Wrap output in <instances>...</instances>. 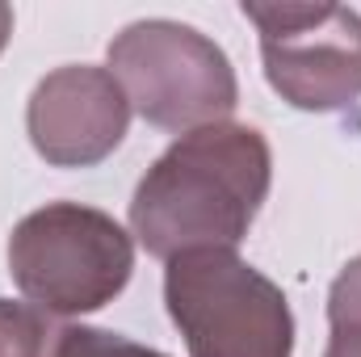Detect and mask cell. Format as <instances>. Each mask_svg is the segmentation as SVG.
Returning <instances> with one entry per match:
<instances>
[{"label": "cell", "mask_w": 361, "mask_h": 357, "mask_svg": "<svg viewBox=\"0 0 361 357\" xmlns=\"http://www.w3.org/2000/svg\"><path fill=\"white\" fill-rule=\"evenodd\" d=\"M269 181L273 152L257 126H197L143 173L130 202V231L160 261L197 248H235L257 223Z\"/></svg>", "instance_id": "obj_1"}, {"label": "cell", "mask_w": 361, "mask_h": 357, "mask_svg": "<svg viewBox=\"0 0 361 357\" xmlns=\"http://www.w3.org/2000/svg\"><path fill=\"white\" fill-rule=\"evenodd\" d=\"M8 273L34 307L51 315H89L126 290L135 240L97 206L47 202L13 227Z\"/></svg>", "instance_id": "obj_2"}, {"label": "cell", "mask_w": 361, "mask_h": 357, "mask_svg": "<svg viewBox=\"0 0 361 357\" xmlns=\"http://www.w3.org/2000/svg\"><path fill=\"white\" fill-rule=\"evenodd\" d=\"M164 303L189 357H294V315L281 286L235 248L173 257Z\"/></svg>", "instance_id": "obj_3"}, {"label": "cell", "mask_w": 361, "mask_h": 357, "mask_svg": "<svg viewBox=\"0 0 361 357\" xmlns=\"http://www.w3.org/2000/svg\"><path fill=\"white\" fill-rule=\"evenodd\" d=\"M109 72L130 109L160 131L189 135L227 122L240 105V80L227 51L202 30L169 17L126 25L109 42Z\"/></svg>", "instance_id": "obj_4"}, {"label": "cell", "mask_w": 361, "mask_h": 357, "mask_svg": "<svg viewBox=\"0 0 361 357\" xmlns=\"http://www.w3.org/2000/svg\"><path fill=\"white\" fill-rule=\"evenodd\" d=\"M261 34L269 89L307 114H336L361 101V13L345 4L244 0Z\"/></svg>", "instance_id": "obj_5"}, {"label": "cell", "mask_w": 361, "mask_h": 357, "mask_svg": "<svg viewBox=\"0 0 361 357\" xmlns=\"http://www.w3.org/2000/svg\"><path fill=\"white\" fill-rule=\"evenodd\" d=\"M130 126V101L109 68L68 63L47 72L25 105L34 152L55 169H92L118 152Z\"/></svg>", "instance_id": "obj_6"}, {"label": "cell", "mask_w": 361, "mask_h": 357, "mask_svg": "<svg viewBox=\"0 0 361 357\" xmlns=\"http://www.w3.org/2000/svg\"><path fill=\"white\" fill-rule=\"evenodd\" d=\"M63 328L34 303L0 298V357H55Z\"/></svg>", "instance_id": "obj_7"}, {"label": "cell", "mask_w": 361, "mask_h": 357, "mask_svg": "<svg viewBox=\"0 0 361 357\" xmlns=\"http://www.w3.org/2000/svg\"><path fill=\"white\" fill-rule=\"evenodd\" d=\"M55 357H169V353L147 349V345H135V341H126L118 332H105V328L76 324V328H63L59 353Z\"/></svg>", "instance_id": "obj_8"}, {"label": "cell", "mask_w": 361, "mask_h": 357, "mask_svg": "<svg viewBox=\"0 0 361 357\" xmlns=\"http://www.w3.org/2000/svg\"><path fill=\"white\" fill-rule=\"evenodd\" d=\"M328 324L332 332H361V257L341 269L328 290Z\"/></svg>", "instance_id": "obj_9"}, {"label": "cell", "mask_w": 361, "mask_h": 357, "mask_svg": "<svg viewBox=\"0 0 361 357\" xmlns=\"http://www.w3.org/2000/svg\"><path fill=\"white\" fill-rule=\"evenodd\" d=\"M324 357H361V332H332Z\"/></svg>", "instance_id": "obj_10"}, {"label": "cell", "mask_w": 361, "mask_h": 357, "mask_svg": "<svg viewBox=\"0 0 361 357\" xmlns=\"http://www.w3.org/2000/svg\"><path fill=\"white\" fill-rule=\"evenodd\" d=\"M8 38H13V8L0 4V51L8 47Z\"/></svg>", "instance_id": "obj_11"}]
</instances>
